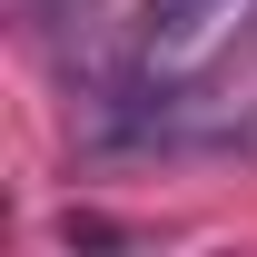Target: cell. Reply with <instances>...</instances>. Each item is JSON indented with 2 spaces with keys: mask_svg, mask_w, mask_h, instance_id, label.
<instances>
[{
  "mask_svg": "<svg viewBox=\"0 0 257 257\" xmlns=\"http://www.w3.org/2000/svg\"><path fill=\"white\" fill-rule=\"evenodd\" d=\"M30 20H40V30H89L99 0H30Z\"/></svg>",
  "mask_w": 257,
  "mask_h": 257,
  "instance_id": "obj_2",
  "label": "cell"
},
{
  "mask_svg": "<svg viewBox=\"0 0 257 257\" xmlns=\"http://www.w3.org/2000/svg\"><path fill=\"white\" fill-rule=\"evenodd\" d=\"M218 10H237V0H149L139 10V40L149 50H188V40L218 30Z\"/></svg>",
  "mask_w": 257,
  "mask_h": 257,
  "instance_id": "obj_1",
  "label": "cell"
}]
</instances>
